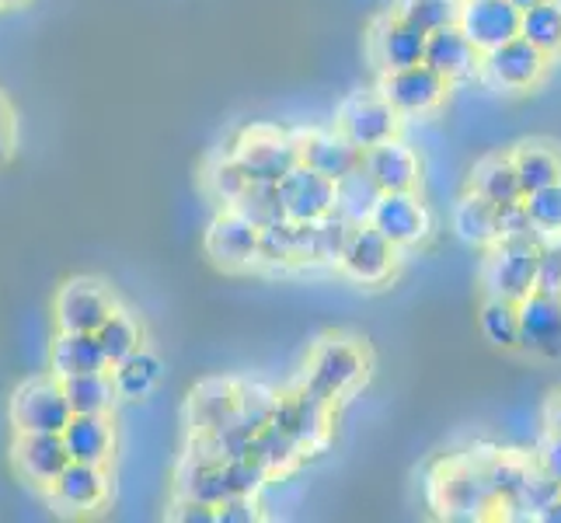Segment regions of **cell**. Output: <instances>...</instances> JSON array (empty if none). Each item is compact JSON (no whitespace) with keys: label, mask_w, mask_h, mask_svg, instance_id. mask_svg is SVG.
Masks as SVG:
<instances>
[{"label":"cell","mask_w":561,"mask_h":523,"mask_svg":"<svg viewBox=\"0 0 561 523\" xmlns=\"http://www.w3.org/2000/svg\"><path fill=\"white\" fill-rule=\"evenodd\" d=\"M115 307L119 304H115V297L108 294V286L99 280H88V276L67 280L53 300L60 332H99Z\"/></svg>","instance_id":"10"},{"label":"cell","mask_w":561,"mask_h":523,"mask_svg":"<svg viewBox=\"0 0 561 523\" xmlns=\"http://www.w3.org/2000/svg\"><path fill=\"white\" fill-rule=\"evenodd\" d=\"M481 336H485L495 349H516L519 345V315H516V300H502L489 297L481 304Z\"/></svg>","instance_id":"38"},{"label":"cell","mask_w":561,"mask_h":523,"mask_svg":"<svg viewBox=\"0 0 561 523\" xmlns=\"http://www.w3.org/2000/svg\"><path fill=\"white\" fill-rule=\"evenodd\" d=\"M11 461H14L18 475L38 489H46L49 481L70 464L60 433H18L14 447H11Z\"/></svg>","instance_id":"19"},{"label":"cell","mask_w":561,"mask_h":523,"mask_svg":"<svg viewBox=\"0 0 561 523\" xmlns=\"http://www.w3.org/2000/svg\"><path fill=\"white\" fill-rule=\"evenodd\" d=\"M279 200H283L286 217L294 224L321 220L335 209V182L324 179V174L314 168L297 164L289 174H283Z\"/></svg>","instance_id":"16"},{"label":"cell","mask_w":561,"mask_h":523,"mask_svg":"<svg viewBox=\"0 0 561 523\" xmlns=\"http://www.w3.org/2000/svg\"><path fill=\"white\" fill-rule=\"evenodd\" d=\"M548 56L537 46H530L524 35L510 38L489 53H481V73L495 91H530L545 81L548 73Z\"/></svg>","instance_id":"7"},{"label":"cell","mask_w":561,"mask_h":523,"mask_svg":"<svg viewBox=\"0 0 561 523\" xmlns=\"http://www.w3.org/2000/svg\"><path fill=\"white\" fill-rule=\"evenodd\" d=\"M524 206L530 213V224H534L540 241H551V238L561 235V182L545 185L537 192H527Z\"/></svg>","instance_id":"42"},{"label":"cell","mask_w":561,"mask_h":523,"mask_svg":"<svg viewBox=\"0 0 561 523\" xmlns=\"http://www.w3.org/2000/svg\"><path fill=\"white\" fill-rule=\"evenodd\" d=\"M398 251L401 248L387 241L374 224H353L342 255H339V269L359 286H380L394 276Z\"/></svg>","instance_id":"9"},{"label":"cell","mask_w":561,"mask_h":523,"mask_svg":"<svg viewBox=\"0 0 561 523\" xmlns=\"http://www.w3.org/2000/svg\"><path fill=\"white\" fill-rule=\"evenodd\" d=\"M377 200H380V189L374 185V179L363 168H353L350 174H342V179L335 182V213L350 224L370 220Z\"/></svg>","instance_id":"33"},{"label":"cell","mask_w":561,"mask_h":523,"mask_svg":"<svg viewBox=\"0 0 561 523\" xmlns=\"http://www.w3.org/2000/svg\"><path fill=\"white\" fill-rule=\"evenodd\" d=\"M457 29L471 38L478 53H489L519 35V11L510 0H460Z\"/></svg>","instance_id":"15"},{"label":"cell","mask_w":561,"mask_h":523,"mask_svg":"<svg viewBox=\"0 0 561 523\" xmlns=\"http://www.w3.org/2000/svg\"><path fill=\"white\" fill-rule=\"evenodd\" d=\"M471 192H478L481 200H489L492 206L502 203H516L524 200V189H519L516 168L510 154H492V158H481L471 171Z\"/></svg>","instance_id":"28"},{"label":"cell","mask_w":561,"mask_h":523,"mask_svg":"<svg viewBox=\"0 0 561 523\" xmlns=\"http://www.w3.org/2000/svg\"><path fill=\"white\" fill-rule=\"evenodd\" d=\"M108 374H112V384H115V395L126 398V401H140V398L153 395V387L161 384L164 363H161V356L147 353V349L140 345L137 353H129L126 360L112 363Z\"/></svg>","instance_id":"27"},{"label":"cell","mask_w":561,"mask_h":523,"mask_svg":"<svg viewBox=\"0 0 561 523\" xmlns=\"http://www.w3.org/2000/svg\"><path fill=\"white\" fill-rule=\"evenodd\" d=\"M457 11H460V0H398V8H394L401 22L415 25L425 35L436 29L457 25Z\"/></svg>","instance_id":"41"},{"label":"cell","mask_w":561,"mask_h":523,"mask_svg":"<svg viewBox=\"0 0 561 523\" xmlns=\"http://www.w3.org/2000/svg\"><path fill=\"white\" fill-rule=\"evenodd\" d=\"M206 189H209V196L217 200L220 206H230L248 189V174L234 161V154H227V158L213 161L206 168Z\"/></svg>","instance_id":"44"},{"label":"cell","mask_w":561,"mask_h":523,"mask_svg":"<svg viewBox=\"0 0 561 523\" xmlns=\"http://www.w3.org/2000/svg\"><path fill=\"white\" fill-rule=\"evenodd\" d=\"M353 224L332 209L321 220L297 224V265H339Z\"/></svg>","instance_id":"24"},{"label":"cell","mask_w":561,"mask_h":523,"mask_svg":"<svg viewBox=\"0 0 561 523\" xmlns=\"http://www.w3.org/2000/svg\"><path fill=\"white\" fill-rule=\"evenodd\" d=\"M513 168H516V179H519V189L527 192H537L545 185H554L561 182V150L551 147V144H519L513 154Z\"/></svg>","instance_id":"31"},{"label":"cell","mask_w":561,"mask_h":523,"mask_svg":"<svg viewBox=\"0 0 561 523\" xmlns=\"http://www.w3.org/2000/svg\"><path fill=\"white\" fill-rule=\"evenodd\" d=\"M234 161L248 174V182H268V185H279L283 174H289L300 164L294 137L268 126H255L244 133L234 147Z\"/></svg>","instance_id":"6"},{"label":"cell","mask_w":561,"mask_h":523,"mask_svg":"<svg viewBox=\"0 0 561 523\" xmlns=\"http://www.w3.org/2000/svg\"><path fill=\"white\" fill-rule=\"evenodd\" d=\"M534 520H545V523H561V496H558V499H551L548 507L540 510Z\"/></svg>","instance_id":"52"},{"label":"cell","mask_w":561,"mask_h":523,"mask_svg":"<svg viewBox=\"0 0 561 523\" xmlns=\"http://www.w3.org/2000/svg\"><path fill=\"white\" fill-rule=\"evenodd\" d=\"M545 422H548V433H558L561 436V395H554L545 409Z\"/></svg>","instance_id":"51"},{"label":"cell","mask_w":561,"mask_h":523,"mask_svg":"<svg viewBox=\"0 0 561 523\" xmlns=\"http://www.w3.org/2000/svg\"><path fill=\"white\" fill-rule=\"evenodd\" d=\"M168 516L179 520V523H217V507H206V502L175 496V507L168 510Z\"/></svg>","instance_id":"48"},{"label":"cell","mask_w":561,"mask_h":523,"mask_svg":"<svg viewBox=\"0 0 561 523\" xmlns=\"http://www.w3.org/2000/svg\"><path fill=\"white\" fill-rule=\"evenodd\" d=\"M366 374H370L366 349L356 339L328 336L311 349V356H307V371H304L300 387L324 398L328 405H335L342 398H350L366 380Z\"/></svg>","instance_id":"1"},{"label":"cell","mask_w":561,"mask_h":523,"mask_svg":"<svg viewBox=\"0 0 561 523\" xmlns=\"http://www.w3.org/2000/svg\"><path fill=\"white\" fill-rule=\"evenodd\" d=\"M8 419L14 433H60L70 419L60 377H32L14 387L8 401Z\"/></svg>","instance_id":"4"},{"label":"cell","mask_w":561,"mask_h":523,"mask_svg":"<svg viewBox=\"0 0 561 523\" xmlns=\"http://www.w3.org/2000/svg\"><path fill=\"white\" fill-rule=\"evenodd\" d=\"M537 464H540V471L551 475V478L558 481V486H561V436H558V433H551L545 447H540Z\"/></svg>","instance_id":"50"},{"label":"cell","mask_w":561,"mask_h":523,"mask_svg":"<svg viewBox=\"0 0 561 523\" xmlns=\"http://www.w3.org/2000/svg\"><path fill=\"white\" fill-rule=\"evenodd\" d=\"M175 496L206 502V507H217L220 499H227L224 468H220L217 461H206V457H196V454H185V457H182V468H179V475H175Z\"/></svg>","instance_id":"29"},{"label":"cell","mask_w":561,"mask_h":523,"mask_svg":"<svg viewBox=\"0 0 561 523\" xmlns=\"http://www.w3.org/2000/svg\"><path fill=\"white\" fill-rule=\"evenodd\" d=\"M519 35L548 56H561V0H540V4L519 11Z\"/></svg>","instance_id":"32"},{"label":"cell","mask_w":561,"mask_h":523,"mask_svg":"<svg viewBox=\"0 0 561 523\" xmlns=\"http://www.w3.org/2000/svg\"><path fill=\"white\" fill-rule=\"evenodd\" d=\"M276 401H279V395L273 391V387H265V384H238V412H234V422L241 425L244 433L255 436L265 422H273Z\"/></svg>","instance_id":"40"},{"label":"cell","mask_w":561,"mask_h":523,"mask_svg":"<svg viewBox=\"0 0 561 523\" xmlns=\"http://www.w3.org/2000/svg\"><path fill=\"white\" fill-rule=\"evenodd\" d=\"M60 436L67 457L81 464H108L115 451V430L108 416H70Z\"/></svg>","instance_id":"25"},{"label":"cell","mask_w":561,"mask_h":523,"mask_svg":"<svg viewBox=\"0 0 561 523\" xmlns=\"http://www.w3.org/2000/svg\"><path fill=\"white\" fill-rule=\"evenodd\" d=\"M230 209H238L241 217L251 220L255 227H268L286 217L283 200H279V185H268V182H248V189L230 203Z\"/></svg>","instance_id":"39"},{"label":"cell","mask_w":561,"mask_h":523,"mask_svg":"<svg viewBox=\"0 0 561 523\" xmlns=\"http://www.w3.org/2000/svg\"><path fill=\"white\" fill-rule=\"evenodd\" d=\"M422 64L430 70H436L443 81L454 84V81H463V77L478 73L481 53L474 49V43L457 25H447V29H436V32L425 35Z\"/></svg>","instance_id":"22"},{"label":"cell","mask_w":561,"mask_h":523,"mask_svg":"<svg viewBox=\"0 0 561 523\" xmlns=\"http://www.w3.org/2000/svg\"><path fill=\"white\" fill-rule=\"evenodd\" d=\"M370 53H374V64L383 73L415 67L425 56V32H419L409 22H401L398 14H387L370 32Z\"/></svg>","instance_id":"20"},{"label":"cell","mask_w":561,"mask_h":523,"mask_svg":"<svg viewBox=\"0 0 561 523\" xmlns=\"http://www.w3.org/2000/svg\"><path fill=\"white\" fill-rule=\"evenodd\" d=\"M14 4H22V0H0V8H14Z\"/></svg>","instance_id":"54"},{"label":"cell","mask_w":561,"mask_h":523,"mask_svg":"<svg viewBox=\"0 0 561 523\" xmlns=\"http://www.w3.org/2000/svg\"><path fill=\"white\" fill-rule=\"evenodd\" d=\"M64 398L70 405V416H108L115 405V384L108 371H94V374H73L64 377Z\"/></svg>","instance_id":"30"},{"label":"cell","mask_w":561,"mask_h":523,"mask_svg":"<svg viewBox=\"0 0 561 523\" xmlns=\"http://www.w3.org/2000/svg\"><path fill=\"white\" fill-rule=\"evenodd\" d=\"M502 238H537V230L530 224V213H527L524 200L495 206V241H502Z\"/></svg>","instance_id":"45"},{"label":"cell","mask_w":561,"mask_h":523,"mask_svg":"<svg viewBox=\"0 0 561 523\" xmlns=\"http://www.w3.org/2000/svg\"><path fill=\"white\" fill-rule=\"evenodd\" d=\"M359 168L370 174L380 192H415L419 185V158L409 144L398 137L383 140L370 150H363Z\"/></svg>","instance_id":"21"},{"label":"cell","mask_w":561,"mask_h":523,"mask_svg":"<svg viewBox=\"0 0 561 523\" xmlns=\"http://www.w3.org/2000/svg\"><path fill=\"white\" fill-rule=\"evenodd\" d=\"M394 248H412L430 238V209L419 203L415 192H380L370 220Z\"/></svg>","instance_id":"14"},{"label":"cell","mask_w":561,"mask_h":523,"mask_svg":"<svg viewBox=\"0 0 561 523\" xmlns=\"http://www.w3.org/2000/svg\"><path fill=\"white\" fill-rule=\"evenodd\" d=\"M220 468H224L227 496H262V489L268 486V478H273L251 454L230 457V461L220 464Z\"/></svg>","instance_id":"43"},{"label":"cell","mask_w":561,"mask_h":523,"mask_svg":"<svg viewBox=\"0 0 561 523\" xmlns=\"http://www.w3.org/2000/svg\"><path fill=\"white\" fill-rule=\"evenodd\" d=\"M545 241L537 238H502L492 241L489 259H485V273H481V283H485L489 297H502V300H524L527 294H534V276H537V251Z\"/></svg>","instance_id":"3"},{"label":"cell","mask_w":561,"mask_h":523,"mask_svg":"<svg viewBox=\"0 0 561 523\" xmlns=\"http://www.w3.org/2000/svg\"><path fill=\"white\" fill-rule=\"evenodd\" d=\"M519 315V345L530 356H558L561 353V297L527 294L516 304Z\"/></svg>","instance_id":"17"},{"label":"cell","mask_w":561,"mask_h":523,"mask_svg":"<svg viewBox=\"0 0 561 523\" xmlns=\"http://www.w3.org/2000/svg\"><path fill=\"white\" fill-rule=\"evenodd\" d=\"M430 492H433V507L450 520H481L489 510H499L485 468L474 461L439 464V471L430 481Z\"/></svg>","instance_id":"2"},{"label":"cell","mask_w":561,"mask_h":523,"mask_svg":"<svg viewBox=\"0 0 561 523\" xmlns=\"http://www.w3.org/2000/svg\"><path fill=\"white\" fill-rule=\"evenodd\" d=\"M49 371L53 377H73V374H94L108 371V360L102 353L94 332H60L49 349Z\"/></svg>","instance_id":"26"},{"label":"cell","mask_w":561,"mask_h":523,"mask_svg":"<svg viewBox=\"0 0 561 523\" xmlns=\"http://www.w3.org/2000/svg\"><path fill=\"white\" fill-rule=\"evenodd\" d=\"M450 81H443L436 70H430L425 64L404 67V70H387L380 81V94L398 115H409V120H419V115L436 112L443 102H447Z\"/></svg>","instance_id":"11"},{"label":"cell","mask_w":561,"mask_h":523,"mask_svg":"<svg viewBox=\"0 0 561 523\" xmlns=\"http://www.w3.org/2000/svg\"><path fill=\"white\" fill-rule=\"evenodd\" d=\"M255 265L273 269V273L297 265V224L294 220L283 217L268 227H259V262Z\"/></svg>","instance_id":"37"},{"label":"cell","mask_w":561,"mask_h":523,"mask_svg":"<svg viewBox=\"0 0 561 523\" xmlns=\"http://www.w3.org/2000/svg\"><path fill=\"white\" fill-rule=\"evenodd\" d=\"M510 4H513L516 11H527V8H534V4H540V0H510Z\"/></svg>","instance_id":"53"},{"label":"cell","mask_w":561,"mask_h":523,"mask_svg":"<svg viewBox=\"0 0 561 523\" xmlns=\"http://www.w3.org/2000/svg\"><path fill=\"white\" fill-rule=\"evenodd\" d=\"M234 412H238V380H220V377L196 384L185 409L192 433H217L234 422Z\"/></svg>","instance_id":"23"},{"label":"cell","mask_w":561,"mask_h":523,"mask_svg":"<svg viewBox=\"0 0 561 523\" xmlns=\"http://www.w3.org/2000/svg\"><path fill=\"white\" fill-rule=\"evenodd\" d=\"M534 294L561 297V251L545 241L537 251V276H534Z\"/></svg>","instance_id":"46"},{"label":"cell","mask_w":561,"mask_h":523,"mask_svg":"<svg viewBox=\"0 0 561 523\" xmlns=\"http://www.w3.org/2000/svg\"><path fill=\"white\" fill-rule=\"evenodd\" d=\"M14 154V109L0 94V164H8Z\"/></svg>","instance_id":"49"},{"label":"cell","mask_w":561,"mask_h":523,"mask_svg":"<svg viewBox=\"0 0 561 523\" xmlns=\"http://www.w3.org/2000/svg\"><path fill=\"white\" fill-rule=\"evenodd\" d=\"M454 230L468 245H492L495 241V206L481 200L478 192H468L454 206Z\"/></svg>","instance_id":"36"},{"label":"cell","mask_w":561,"mask_h":523,"mask_svg":"<svg viewBox=\"0 0 561 523\" xmlns=\"http://www.w3.org/2000/svg\"><path fill=\"white\" fill-rule=\"evenodd\" d=\"M94 339H99L102 353H105V360L112 366V363L126 360L129 353H137V349L144 345V328H140V321L133 318L129 311L115 307V311L105 318V325L99 328V332H94Z\"/></svg>","instance_id":"35"},{"label":"cell","mask_w":561,"mask_h":523,"mask_svg":"<svg viewBox=\"0 0 561 523\" xmlns=\"http://www.w3.org/2000/svg\"><path fill=\"white\" fill-rule=\"evenodd\" d=\"M46 492H49L53 510H60L67 516H84V513L102 510L105 502H108V475H105V464L70 461L67 468L49 481Z\"/></svg>","instance_id":"12"},{"label":"cell","mask_w":561,"mask_h":523,"mask_svg":"<svg viewBox=\"0 0 561 523\" xmlns=\"http://www.w3.org/2000/svg\"><path fill=\"white\" fill-rule=\"evenodd\" d=\"M248 454L255 457L268 475H283V471H289V468H294V464L304 457V451L279 430L276 422H265L262 430H259L255 436H251Z\"/></svg>","instance_id":"34"},{"label":"cell","mask_w":561,"mask_h":523,"mask_svg":"<svg viewBox=\"0 0 561 523\" xmlns=\"http://www.w3.org/2000/svg\"><path fill=\"white\" fill-rule=\"evenodd\" d=\"M335 129L345 140L359 150H370L383 140L398 137L401 129V115L391 109V102L383 99L380 91H356L342 102Z\"/></svg>","instance_id":"5"},{"label":"cell","mask_w":561,"mask_h":523,"mask_svg":"<svg viewBox=\"0 0 561 523\" xmlns=\"http://www.w3.org/2000/svg\"><path fill=\"white\" fill-rule=\"evenodd\" d=\"M203 248L206 259L220 265L224 273H244V269H255L259 262V227L244 220L238 209L224 206L206 227Z\"/></svg>","instance_id":"8"},{"label":"cell","mask_w":561,"mask_h":523,"mask_svg":"<svg viewBox=\"0 0 561 523\" xmlns=\"http://www.w3.org/2000/svg\"><path fill=\"white\" fill-rule=\"evenodd\" d=\"M273 422L307 454V451H318L324 443L328 422H332V405L311 395L307 387H297V391L279 395Z\"/></svg>","instance_id":"13"},{"label":"cell","mask_w":561,"mask_h":523,"mask_svg":"<svg viewBox=\"0 0 561 523\" xmlns=\"http://www.w3.org/2000/svg\"><path fill=\"white\" fill-rule=\"evenodd\" d=\"M294 144H297V158H300V164L321 171L324 179H332V182H339L342 174H350V171L359 168V161H363V150L345 140L339 129H307V133H294Z\"/></svg>","instance_id":"18"},{"label":"cell","mask_w":561,"mask_h":523,"mask_svg":"<svg viewBox=\"0 0 561 523\" xmlns=\"http://www.w3.org/2000/svg\"><path fill=\"white\" fill-rule=\"evenodd\" d=\"M262 520L259 496H227L217 502V523H255Z\"/></svg>","instance_id":"47"},{"label":"cell","mask_w":561,"mask_h":523,"mask_svg":"<svg viewBox=\"0 0 561 523\" xmlns=\"http://www.w3.org/2000/svg\"><path fill=\"white\" fill-rule=\"evenodd\" d=\"M551 245H554V248L561 251V235H558V238H551Z\"/></svg>","instance_id":"55"}]
</instances>
